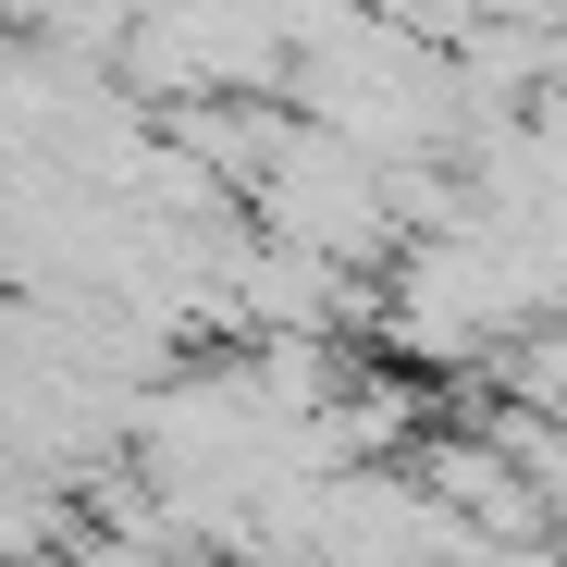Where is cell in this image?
<instances>
[{
  "label": "cell",
  "instance_id": "1",
  "mask_svg": "<svg viewBox=\"0 0 567 567\" xmlns=\"http://www.w3.org/2000/svg\"><path fill=\"white\" fill-rule=\"evenodd\" d=\"M38 543H50V506L0 482V567H13V555H38Z\"/></svg>",
  "mask_w": 567,
  "mask_h": 567
}]
</instances>
